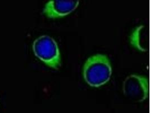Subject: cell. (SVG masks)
<instances>
[{"label": "cell", "mask_w": 150, "mask_h": 113, "mask_svg": "<svg viewBox=\"0 0 150 113\" xmlns=\"http://www.w3.org/2000/svg\"><path fill=\"white\" fill-rule=\"evenodd\" d=\"M112 68L108 56L97 54L90 56L83 67V77L86 83L91 87H99L110 79Z\"/></svg>", "instance_id": "1"}, {"label": "cell", "mask_w": 150, "mask_h": 113, "mask_svg": "<svg viewBox=\"0 0 150 113\" xmlns=\"http://www.w3.org/2000/svg\"><path fill=\"white\" fill-rule=\"evenodd\" d=\"M35 56L50 67L58 70L61 67V57L57 42L49 36L43 35L37 39L33 44Z\"/></svg>", "instance_id": "2"}, {"label": "cell", "mask_w": 150, "mask_h": 113, "mask_svg": "<svg viewBox=\"0 0 150 113\" xmlns=\"http://www.w3.org/2000/svg\"><path fill=\"white\" fill-rule=\"evenodd\" d=\"M123 92L126 97L134 102H143L149 94L147 78L136 74L130 75L123 82Z\"/></svg>", "instance_id": "3"}, {"label": "cell", "mask_w": 150, "mask_h": 113, "mask_svg": "<svg viewBox=\"0 0 150 113\" xmlns=\"http://www.w3.org/2000/svg\"><path fill=\"white\" fill-rule=\"evenodd\" d=\"M78 0H54L46 4L43 13L50 18H57L70 14L78 7Z\"/></svg>", "instance_id": "4"}, {"label": "cell", "mask_w": 150, "mask_h": 113, "mask_svg": "<svg viewBox=\"0 0 150 113\" xmlns=\"http://www.w3.org/2000/svg\"><path fill=\"white\" fill-rule=\"evenodd\" d=\"M146 30L144 26L137 28L130 37V42L134 48L142 51H146Z\"/></svg>", "instance_id": "5"}]
</instances>
